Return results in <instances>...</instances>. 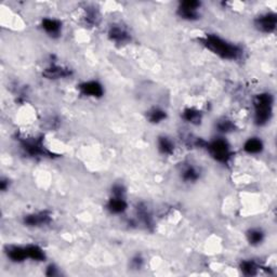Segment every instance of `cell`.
Returning a JSON list of instances; mask_svg holds the SVG:
<instances>
[{"label":"cell","instance_id":"obj_1","mask_svg":"<svg viewBox=\"0 0 277 277\" xmlns=\"http://www.w3.org/2000/svg\"><path fill=\"white\" fill-rule=\"evenodd\" d=\"M199 43L209 51L223 60L236 61L239 60L244 54V50L240 46L231 43L216 34H206L199 38Z\"/></svg>","mask_w":277,"mask_h":277},{"label":"cell","instance_id":"obj_2","mask_svg":"<svg viewBox=\"0 0 277 277\" xmlns=\"http://www.w3.org/2000/svg\"><path fill=\"white\" fill-rule=\"evenodd\" d=\"M274 97L271 93L262 92L255 96L254 99V119L255 124L259 127L265 126L273 115Z\"/></svg>","mask_w":277,"mask_h":277},{"label":"cell","instance_id":"obj_3","mask_svg":"<svg viewBox=\"0 0 277 277\" xmlns=\"http://www.w3.org/2000/svg\"><path fill=\"white\" fill-rule=\"evenodd\" d=\"M19 144L22 152L31 158L53 157L52 153L46 149L43 136L19 137Z\"/></svg>","mask_w":277,"mask_h":277},{"label":"cell","instance_id":"obj_4","mask_svg":"<svg viewBox=\"0 0 277 277\" xmlns=\"http://www.w3.org/2000/svg\"><path fill=\"white\" fill-rule=\"evenodd\" d=\"M203 149H206L209 155L216 161L221 164H227L233 156L231 145L223 137H216L215 140L205 143Z\"/></svg>","mask_w":277,"mask_h":277},{"label":"cell","instance_id":"obj_5","mask_svg":"<svg viewBox=\"0 0 277 277\" xmlns=\"http://www.w3.org/2000/svg\"><path fill=\"white\" fill-rule=\"evenodd\" d=\"M200 8L201 3L197 0H185L179 4L177 9V14L179 18H181L184 21H197L200 16Z\"/></svg>","mask_w":277,"mask_h":277},{"label":"cell","instance_id":"obj_6","mask_svg":"<svg viewBox=\"0 0 277 277\" xmlns=\"http://www.w3.org/2000/svg\"><path fill=\"white\" fill-rule=\"evenodd\" d=\"M277 25V15L273 12L260 14L255 20V27L264 34H271L275 31Z\"/></svg>","mask_w":277,"mask_h":277},{"label":"cell","instance_id":"obj_7","mask_svg":"<svg viewBox=\"0 0 277 277\" xmlns=\"http://www.w3.org/2000/svg\"><path fill=\"white\" fill-rule=\"evenodd\" d=\"M52 221L51 214L47 210L37 211V213H32L26 215L23 218V223L28 227H42L49 225Z\"/></svg>","mask_w":277,"mask_h":277},{"label":"cell","instance_id":"obj_8","mask_svg":"<svg viewBox=\"0 0 277 277\" xmlns=\"http://www.w3.org/2000/svg\"><path fill=\"white\" fill-rule=\"evenodd\" d=\"M108 37L112 43L116 45H126L131 42L130 31L120 24H113L108 30Z\"/></svg>","mask_w":277,"mask_h":277},{"label":"cell","instance_id":"obj_9","mask_svg":"<svg viewBox=\"0 0 277 277\" xmlns=\"http://www.w3.org/2000/svg\"><path fill=\"white\" fill-rule=\"evenodd\" d=\"M77 87L79 92L87 97L100 99L104 95V87L96 80L84 81V83L79 84Z\"/></svg>","mask_w":277,"mask_h":277},{"label":"cell","instance_id":"obj_10","mask_svg":"<svg viewBox=\"0 0 277 277\" xmlns=\"http://www.w3.org/2000/svg\"><path fill=\"white\" fill-rule=\"evenodd\" d=\"M72 74H73L72 70L67 67L59 66V65H56L54 63H50V65H49L48 67H46L43 72V76L47 79H51V80L68 78L72 76Z\"/></svg>","mask_w":277,"mask_h":277},{"label":"cell","instance_id":"obj_11","mask_svg":"<svg viewBox=\"0 0 277 277\" xmlns=\"http://www.w3.org/2000/svg\"><path fill=\"white\" fill-rule=\"evenodd\" d=\"M180 177L185 183H195L200 179V170L193 164H183L180 168Z\"/></svg>","mask_w":277,"mask_h":277},{"label":"cell","instance_id":"obj_12","mask_svg":"<svg viewBox=\"0 0 277 277\" xmlns=\"http://www.w3.org/2000/svg\"><path fill=\"white\" fill-rule=\"evenodd\" d=\"M5 254L10 261L14 263H21L25 261L27 258L25 246H16V245H8L5 248Z\"/></svg>","mask_w":277,"mask_h":277},{"label":"cell","instance_id":"obj_13","mask_svg":"<svg viewBox=\"0 0 277 277\" xmlns=\"http://www.w3.org/2000/svg\"><path fill=\"white\" fill-rule=\"evenodd\" d=\"M42 28L45 30L46 34H48V36L58 38L62 32V23L56 19L45 18L42 21Z\"/></svg>","mask_w":277,"mask_h":277},{"label":"cell","instance_id":"obj_14","mask_svg":"<svg viewBox=\"0 0 277 277\" xmlns=\"http://www.w3.org/2000/svg\"><path fill=\"white\" fill-rule=\"evenodd\" d=\"M128 208V202L126 197L111 196L107 203V209L112 215H123Z\"/></svg>","mask_w":277,"mask_h":277},{"label":"cell","instance_id":"obj_15","mask_svg":"<svg viewBox=\"0 0 277 277\" xmlns=\"http://www.w3.org/2000/svg\"><path fill=\"white\" fill-rule=\"evenodd\" d=\"M243 149L247 154L257 155V154L262 153L264 149V144L260 137L252 136V137H249L248 140L244 143Z\"/></svg>","mask_w":277,"mask_h":277},{"label":"cell","instance_id":"obj_16","mask_svg":"<svg viewBox=\"0 0 277 277\" xmlns=\"http://www.w3.org/2000/svg\"><path fill=\"white\" fill-rule=\"evenodd\" d=\"M157 149L162 155H172L176 149L175 142L171 140V137L167 135H160L157 137Z\"/></svg>","mask_w":277,"mask_h":277},{"label":"cell","instance_id":"obj_17","mask_svg":"<svg viewBox=\"0 0 277 277\" xmlns=\"http://www.w3.org/2000/svg\"><path fill=\"white\" fill-rule=\"evenodd\" d=\"M25 248H26L27 258L32 260V261L43 262L46 260L47 258L46 252L40 246L35 245V244H29V245L25 246Z\"/></svg>","mask_w":277,"mask_h":277},{"label":"cell","instance_id":"obj_18","mask_svg":"<svg viewBox=\"0 0 277 277\" xmlns=\"http://www.w3.org/2000/svg\"><path fill=\"white\" fill-rule=\"evenodd\" d=\"M182 118L191 125H199L202 119V113L197 109L187 108L182 113Z\"/></svg>","mask_w":277,"mask_h":277},{"label":"cell","instance_id":"obj_19","mask_svg":"<svg viewBox=\"0 0 277 277\" xmlns=\"http://www.w3.org/2000/svg\"><path fill=\"white\" fill-rule=\"evenodd\" d=\"M146 119H148L151 124L157 125L167 119V113L160 108H152L151 110L146 112Z\"/></svg>","mask_w":277,"mask_h":277},{"label":"cell","instance_id":"obj_20","mask_svg":"<svg viewBox=\"0 0 277 277\" xmlns=\"http://www.w3.org/2000/svg\"><path fill=\"white\" fill-rule=\"evenodd\" d=\"M246 237L251 246H259L260 244L263 243L265 234L261 229H259V227H252V229H249L247 231Z\"/></svg>","mask_w":277,"mask_h":277},{"label":"cell","instance_id":"obj_21","mask_svg":"<svg viewBox=\"0 0 277 277\" xmlns=\"http://www.w3.org/2000/svg\"><path fill=\"white\" fill-rule=\"evenodd\" d=\"M239 268L245 276H255L258 274L259 265L254 260H243L239 264Z\"/></svg>","mask_w":277,"mask_h":277},{"label":"cell","instance_id":"obj_22","mask_svg":"<svg viewBox=\"0 0 277 277\" xmlns=\"http://www.w3.org/2000/svg\"><path fill=\"white\" fill-rule=\"evenodd\" d=\"M216 129L219 132L221 133H230L235 131L236 125L233 120L227 119V118H222L218 120L216 123Z\"/></svg>","mask_w":277,"mask_h":277},{"label":"cell","instance_id":"obj_23","mask_svg":"<svg viewBox=\"0 0 277 277\" xmlns=\"http://www.w3.org/2000/svg\"><path fill=\"white\" fill-rule=\"evenodd\" d=\"M136 214H137V218L140 219V221L146 225V226H151L153 224V219L151 214L149 213L148 208L143 205H138L136 207Z\"/></svg>","mask_w":277,"mask_h":277},{"label":"cell","instance_id":"obj_24","mask_svg":"<svg viewBox=\"0 0 277 277\" xmlns=\"http://www.w3.org/2000/svg\"><path fill=\"white\" fill-rule=\"evenodd\" d=\"M112 196H118V197H126V187L123 184L116 183L112 186Z\"/></svg>","mask_w":277,"mask_h":277},{"label":"cell","instance_id":"obj_25","mask_svg":"<svg viewBox=\"0 0 277 277\" xmlns=\"http://www.w3.org/2000/svg\"><path fill=\"white\" fill-rule=\"evenodd\" d=\"M144 265V259L141 255H135L130 260V266L132 267V270H140Z\"/></svg>","mask_w":277,"mask_h":277},{"label":"cell","instance_id":"obj_26","mask_svg":"<svg viewBox=\"0 0 277 277\" xmlns=\"http://www.w3.org/2000/svg\"><path fill=\"white\" fill-rule=\"evenodd\" d=\"M46 275H47V276H49V277L59 276V275H60L59 268L56 267L54 264H50V265H48V266H47V268H46Z\"/></svg>","mask_w":277,"mask_h":277},{"label":"cell","instance_id":"obj_27","mask_svg":"<svg viewBox=\"0 0 277 277\" xmlns=\"http://www.w3.org/2000/svg\"><path fill=\"white\" fill-rule=\"evenodd\" d=\"M9 186H10L9 179L3 178L2 180H0V190H2L3 192H6L8 189H9Z\"/></svg>","mask_w":277,"mask_h":277}]
</instances>
